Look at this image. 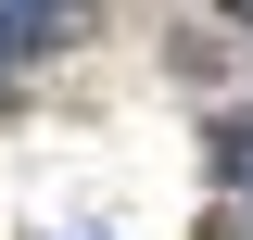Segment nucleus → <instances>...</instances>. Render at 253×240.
<instances>
[{"label": "nucleus", "instance_id": "f03ea898", "mask_svg": "<svg viewBox=\"0 0 253 240\" xmlns=\"http://www.w3.org/2000/svg\"><path fill=\"white\" fill-rule=\"evenodd\" d=\"M13 51H26V38H13V13H0V76H13Z\"/></svg>", "mask_w": 253, "mask_h": 240}, {"label": "nucleus", "instance_id": "7ed1b4c3", "mask_svg": "<svg viewBox=\"0 0 253 240\" xmlns=\"http://www.w3.org/2000/svg\"><path fill=\"white\" fill-rule=\"evenodd\" d=\"M215 13H253V0H215Z\"/></svg>", "mask_w": 253, "mask_h": 240}, {"label": "nucleus", "instance_id": "f257e3e1", "mask_svg": "<svg viewBox=\"0 0 253 240\" xmlns=\"http://www.w3.org/2000/svg\"><path fill=\"white\" fill-rule=\"evenodd\" d=\"M0 13H13V38H26V51H51V38H76V13H89V0H0Z\"/></svg>", "mask_w": 253, "mask_h": 240}]
</instances>
